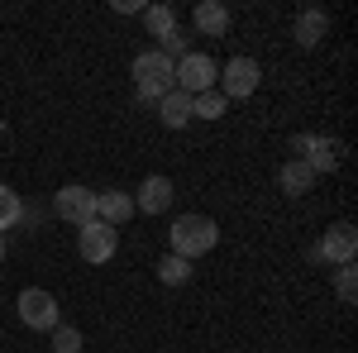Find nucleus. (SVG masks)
<instances>
[{
	"instance_id": "f257e3e1",
	"label": "nucleus",
	"mask_w": 358,
	"mask_h": 353,
	"mask_svg": "<svg viewBox=\"0 0 358 353\" xmlns=\"http://www.w3.org/2000/svg\"><path fill=\"white\" fill-rule=\"evenodd\" d=\"M167 91H177V62L163 57L158 48H143L134 57V96L148 101V106H158Z\"/></svg>"
},
{
	"instance_id": "f03ea898",
	"label": "nucleus",
	"mask_w": 358,
	"mask_h": 353,
	"mask_svg": "<svg viewBox=\"0 0 358 353\" xmlns=\"http://www.w3.org/2000/svg\"><path fill=\"white\" fill-rule=\"evenodd\" d=\"M167 244H172L177 258L196 263V258H206L210 248L220 244V224L210 215H177V224L167 229Z\"/></svg>"
},
{
	"instance_id": "7ed1b4c3",
	"label": "nucleus",
	"mask_w": 358,
	"mask_h": 353,
	"mask_svg": "<svg viewBox=\"0 0 358 353\" xmlns=\"http://www.w3.org/2000/svg\"><path fill=\"white\" fill-rule=\"evenodd\" d=\"M15 310H20V320L24 329H43V334H53L62 325V305H57L53 291H43V287H24L20 301H15Z\"/></svg>"
},
{
	"instance_id": "20e7f679",
	"label": "nucleus",
	"mask_w": 358,
	"mask_h": 353,
	"mask_svg": "<svg viewBox=\"0 0 358 353\" xmlns=\"http://www.w3.org/2000/svg\"><path fill=\"white\" fill-rule=\"evenodd\" d=\"M115 248H120V229H110L106 219H91L77 229V253H82L91 268H101V263H110Z\"/></svg>"
},
{
	"instance_id": "39448f33",
	"label": "nucleus",
	"mask_w": 358,
	"mask_h": 353,
	"mask_svg": "<svg viewBox=\"0 0 358 353\" xmlns=\"http://www.w3.org/2000/svg\"><path fill=\"white\" fill-rule=\"evenodd\" d=\"M258 82H263V67L253 57H229L220 67V96L224 101H248L258 91Z\"/></svg>"
},
{
	"instance_id": "423d86ee",
	"label": "nucleus",
	"mask_w": 358,
	"mask_h": 353,
	"mask_svg": "<svg viewBox=\"0 0 358 353\" xmlns=\"http://www.w3.org/2000/svg\"><path fill=\"white\" fill-rule=\"evenodd\" d=\"M220 82V67H215V57L206 53H187L177 62V91H187V96H201V91H215Z\"/></svg>"
},
{
	"instance_id": "0eeeda50",
	"label": "nucleus",
	"mask_w": 358,
	"mask_h": 353,
	"mask_svg": "<svg viewBox=\"0 0 358 353\" xmlns=\"http://www.w3.org/2000/svg\"><path fill=\"white\" fill-rule=\"evenodd\" d=\"M354 253H358V229L349 224V219H339V224H330L325 229V239L315 244V263H354Z\"/></svg>"
},
{
	"instance_id": "6e6552de",
	"label": "nucleus",
	"mask_w": 358,
	"mask_h": 353,
	"mask_svg": "<svg viewBox=\"0 0 358 353\" xmlns=\"http://www.w3.org/2000/svg\"><path fill=\"white\" fill-rule=\"evenodd\" d=\"M53 210L67 219V224H77V229H82V224L96 219V191H91V187H62L53 196Z\"/></svg>"
},
{
	"instance_id": "1a4fd4ad",
	"label": "nucleus",
	"mask_w": 358,
	"mask_h": 353,
	"mask_svg": "<svg viewBox=\"0 0 358 353\" xmlns=\"http://www.w3.org/2000/svg\"><path fill=\"white\" fill-rule=\"evenodd\" d=\"M172 201H177V187H172V177L153 172V177H143V182H138L134 210H143V215H167V210H172Z\"/></svg>"
},
{
	"instance_id": "9d476101",
	"label": "nucleus",
	"mask_w": 358,
	"mask_h": 353,
	"mask_svg": "<svg viewBox=\"0 0 358 353\" xmlns=\"http://www.w3.org/2000/svg\"><path fill=\"white\" fill-rule=\"evenodd\" d=\"M292 38H296L301 48H315L320 38H330V15H325L320 5H306L301 15H296V24H292Z\"/></svg>"
},
{
	"instance_id": "9b49d317",
	"label": "nucleus",
	"mask_w": 358,
	"mask_h": 353,
	"mask_svg": "<svg viewBox=\"0 0 358 353\" xmlns=\"http://www.w3.org/2000/svg\"><path fill=\"white\" fill-rule=\"evenodd\" d=\"M96 219H106L110 229L134 219V196L129 191H96Z\"/></svg>"
},
{
	"instance_id": "f8f14e48",
	"label": "nucleus",
	"mask_w": 358,
	"mask_h": 353,
	"mask_svg": "<svg viewBox=\"0 0 358 353\" xmlns=\"http://www.w3.org/2000/svg\"><path fill=\"white\" fill-rule=\"evenodd\" d=\"M339 158H344V143H339V138H320V134H315L301 163L310 167L315 177H320V172H334V167H339Z\"/></svg>"
},
{
	"instance_id": "ddd939ff",
	"label": "nucleus",
	"mask_w": 358,
	"mask_h": 353,
	"mask_svg": "<svg viewBox=\"0 0 358 353\" xmlns=\"http://www.w3.org/2000/svg\"><path fill=\"white\" fill-rule=\"evenodd\" d=\"M158 120H163L167 129H187L192 124V96L187 91H167L163 101H158Z\"/></svg>"
},
{
	"instance_id": "4468645a",
	"label": "nucleus",
	"mask_w": 358,
	"mask_h": 353,
	"mask_svg": "<svg viewBox=\"0 0 358 353\" xmlns=\"http://www.w3.org/2000/svg\"><path fill=\"white\" fill-rule=\"evenodd\" d=\"M196 29H201L206 38H224V34H229V10H224L220 0H201V5H196Z\"/></svg>"
},
{
	"instance_id": "2eb2a0df",
	"label": "nucleus",
	"mask_w": 358,
	"mask_h": 353,
	"mask_svg": "<svg viewBox=\"0 0 358 353\" xmlns=\"http://www.w3.org/2000/svg\"><path fill=\"white\" fill-rule=\"evenodd\" d=\"M277 187L287 191V196H306V191L315 187V172H310L301 158H287V163H282V172H277Z\"/></svg>"
},
{
	"instance_id": "dca6fc26",
	"label": "nucleus",
	"mask_w": 358,
	"mask_h": 353,
	"mask_svg": "<svg viewBox=\"0 0 358 353\" xmlns=\"http://www.w3.org/2000/svg\"><path fill=\"white\" fill-rule=\"evenodd\" d=\"M158 282H167V287H187V282H192V263L177 258V253L158 258Z\"/></svg>"
},
{
	"instance_id": "f3484780",
	"label": "nucleus",
	"mask_w": 358,
	"mask_h": 353,
	"mask_svg": "<svg viewBox=\"0 0 358 353\" xmlns=\"http://www.w3.org/2000/svg\"><path fill=\"white\" fill-rule=\"evenodd\" d=\"M143 24H148L153 38H167V34L177 29V10H172V5H148V10H143Z\"/></svg>"
},
{
	"instance_id": "a211bd4d",
	"label": "nucleus",
	"mask_w": 358,
	"mask_h": 353,
	"mask_svg": "<svg viewBox=\"0 0 358 353\" xmlns=\"http://www.w3.org/2000/svg\"><path fill=\"white\" fill-rule=\"evenodd\" d=\"M15 224H24V201H20V191L0 187V234L15 229Z\"/></svg>"
},
{
	"instance_id": "6ab92c4d",
	"label": "nucleus",
	"mask_w": 358,
	"mask_h": 353,
	"mask_svg": "<svg viewBox=\"0 0 358 353\" xmlns=\"http://www.w3.org/2000/svg\"><path fill=\"white\" fill-rule=\"evenodd\" d=\"M224 101L220 91H201V96H192V120H220L224 115Z\"/></svg>"
},
{
	"instance_id": "aec40b11",
	"label": "nucleus",
	"mask_w": 358,
	"mask_h": 353,
	"mask_svg": "<svg viewBox=\"0 0 358 353\" xmlns=\"http://www.w3.org/2000/svg\"><path fill=\"white\" fill-rule=\"evenodd\" d=\"M158 53H163V57H172V62H182V57L192 53V38H187V29L177 24L172 34H167V38H158Z\"/></svg>"
},
{
	"instance_id": "412c9836",
	"label": "nucleus",
	"mask_w": 358,
	"mask_h": 353,
	"mask_svg": "<svg viewBox=\"0 0 358 353\" xmlns=\"http://www.w3.org/2000/svg\"><path fill=\"white\" fill-rule=\"evenodd\" d=\"M354 291H358V272H354V263H344V268L334 272V296L344 301V305H354Z\"/></svg>"
},
{
	"instance_id": "4be33fe9",
	"label": "nucleus",
	"mask_w": 358,
	"mask_h": 353,
	"mask_svg": "<svg viewBox=\"0 0 358 353\" xmlns=\"http://www.w3.org/2000/svg\"><path fill=\"white\" fill-rule=\"evenodd\" d=\"M53 353H82V329L77 325H57L53 329Z\"/></svg>"
},
{
	"instance_id": "5701e85b",
	"label": "nucleus",
	"mask_w": 358,
	"mask_h": 353,
	"mask_svg": "<svg viewBox=\"0 0 358 353\" xmlns=\"http://www.w3.org/2000/svg\"><path fill=\"white\" fill-rule=\"evenodd\" d=\"M310 138H315V134H292V158H306V148H310Z\"/></svg>"
},
{
	"instance_id": "b1692460",
	"label": "nucleus",
	"mask_w": 358,
	"mask_h": 353,
	"mask_svg": "<svg viewBox=\"0 0 358 353\" xmlns=\"http://www.w3.org/2000/svg\"><path fill=\"white\" fill-rule=\"evenodd\" d=\"M115 10H120V15H143L148 5H143V0H115Z\"/></svg>"
},
{
	"instance_id": "393cba45",
	"label": "nucleus",
	"mask_w": 358,
	"mask_h": 353,
	"mask_svg": "<svg viewBox=\"0 0 358 353\" xmlns=\"http://www.w3.org/2000/svg\"><path fill=\"white\" fill-rule=\"evenodd\" d=\"M0 263H5V239H0Z\"/></svg>"
}]
</instances>
